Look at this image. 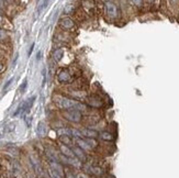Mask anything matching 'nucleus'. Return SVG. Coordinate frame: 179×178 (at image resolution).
Here are the masks:
<instances>
[{"label": "nucleus", "mask_w": 179, "mask_h": 178, "mask_svg": "<svg viewBox=\"0 0 179 178\" xmlns=\"http://www.w3.org/2000/svg\"><path fill=\"white\" fill-rule=\"evenodd\" d=\"M64 116L67 121L73 122V123H79L82 120V112L78 109H69L64 111Z\"/></svg>", "instance_id": "f257e3e1"}, {"label": "nucleus", "mask_w": 179, "mask_h": 178, "mask_svg": "<svg viewBox=\"0 0 179 178\" xmlns=\"http://www.w3.org/2000/svg\"><path fill=\"white\" fill-rule=\"evenodd\" d=\"M87 103L89 106L90 108H94V109H99L101 108L102 105H103V101L99 96L97 95H92L90 96L89 98H87Z\"/></svg>", "instance_id": "f03ea898"}, {"label": "nucleus", "mask_w": 179, "mask_h": 178, "mask_svg": "<svg viewBox=\"0 0 179 178\" xmlns=\"http://www.w3.org/2000/svg\"><path fill=\"white\" fill-rule=\"evenodd\" d=\"M105 13H107V14H108L109 17H111V18H114V17L118 14L117 6L113 4V2H111V1H108V2H105Z\"/></svg>", "instance_id": "7ed1b4c3"}, {"label": "nucleus", "mask_w": 179, "mask_h": 178, "mask_svg": "<svg viewBox=\"0 0 179 178\" xmlns=\"http://www.w3.org/2000/svg\"><path fill=\"white\" fill-rule=\"evenodd\" d=\"M57 79L61 84H66V82H69L71 80V75L67 69H62L57 75Z\"/></svg>", "instance_id": "20e7f679"}, {"label": "nucleus", "mask_w": 179, "mask_h": 178, "mask_svg": "<svg viewBox=\"0 0 179 178\" xmlns=\"http://www.w3.org/2000/svg\"><path fill=\"white\" fill-rule=\"evenodd\" d=\"M80 132L82 134V137H86V139H97L99 136L98 131L94 129H82Z\"/></svg>", "instance_id": "39448f33"}, {"label": "nucleus", "mask_w": 179, "mask_h": 178, "mask_svg": "<svg viewBox=\"0 0 179 178\" xmlns=\"http://www.w3.org/2000/svg\"><path fill=\"white\" fill-rule=\"evenodd\" d=\"M59 148H61V152H62V154L64 155V156H66V157H70V158H74V157H76L74 154V152H73V150L71 148H69V147L67 146V145H65V144H62L61 146H59Z\"/></svg>", "instance_id": "423d86ee"}, {"label": "nucleus", "mask_w": 179, "mask_h": 178, "mask_svg": "<svg viewBox=\"0 0 179 178\" xmlns=\"http://www.w3.org/2000/svg\"><path fill=\"white\" fill-rule=\"evenodd\" d=\"M71 150H73V152H74L75 156H76L79 161H85L86 154H85V152H84L82 148H80L79 146H76V147H74V148H71Z\"/></svg>", "instance_id": "0eeeda50"}, {"label": "nucleus", "mask_w": 179, "mask_h": 178, "mask_svg": "<svg viewBox=\"0 0 179 178\" xmlns=\"http://www.w3.org/2000/svg\"><path fill=\"white\" fill-rule=\"evenodd\" d=\"M76 143H77L78 146L80 147V148H82L84 151H85V150H87V151L92 150V148H91V146L87 143V141H86L85 139H76Z\"/></svg>", "instance_id": "6e6552de"}, {"label": "nucleus", "mask_w": 179, "mask_h": 178, "mask_svg": "<svg viewBox=\"0 0 179 178\" xmlns=\"http://www.w3.org/2000/svg\"><path fill=\"white\" fill-rule=\"evenodd\" d=\"M50 168H52L53 170H55L57 174H59L61 176L63 177V175H64V173H63V168L62 166L59 165L58 162H54V161H52V162H50Z\"/></svg>", "instance_id": "1a4fd4ad"}, {"label": "nucleus", "mask_w": 179, "mask_h": 178, "mask_svg": "<svg viewBox=\"0 0 179 178\" xmlns=\"http://www.w3.org/2000/svg\"><path fill=\"white\" fill-rule=\"evenodd\" d=\"M61 25L64 29H71V27H74V21L69 18H64L61 20Z\"/></svg>", "instance_id": "9d476101"}, {"label": "nucleus", "mask_w": 179, "mask_h": 178, "mask_svg": "<svg viewBox=\"0 0 179 178\" xmlns=\"http://www.w3.org/2000/svg\"><path fill=\"white\" fill-rule=\"evenodd\" d=\"M47 132V128H46V124L44 123V122H40L38 124V134L41 136H44L46 134Z\"/></svg>", "instance_id": "9b49d317"}, {"label": "nucleus", "mask_w": 179, "mask_h": 178, "mask_svg": "<svg viewBox=\"0 0 179 178\" xmlns=\"http://www.w3.org/2000/svg\"><path fill=\"white\" fill-rule=\"evenodd\" d=\"M99 135H100V137H101L102 140H105V141H112L113 140V135L110 133V132L103 131V132H101Z\"/></svg>", "instance_id": "f8f14e48"}, {"label": "nucleus", "mask_w": 179, "mask_h": 178, "mask_svg": "<svg viewBox=\"0 0 179 178\" xmlns=\"http://www.w3.org/2000/svg\"><path fill=\"white\" fill-rule=\"evenodd\" d=\"M90 171H91L94 175H96V176H100V175H102V173H103L102 168H101V167H99V166L90 167Z\"/></svg>", "instance_id": "ddd939ff"}, {"label": "nucleus", "mask_w": 179, "mask_h": 178, "mask_svg": "<svg viewBox=\"0 0 179 178\" xmlns=\"http://www.w3.org/2000/svg\"><path fill=\"white\" fill-rule=\"evenodd\" d=\"M63 54H64V52H63L62 48H59V50H56L54 52V58H55V61H61L63 57Z\"/></svg>", "instance_id": "4468645a"}, {"label": "nucleus", "mask_w": 179, "mask_h": 178, "mask_svg": "<svg viewBox=\"0 0 179 178\" xmlns=\"http://www.w3.org/2000/svg\"><path fill=\"white\" fill-rule=\"evenodd\" d=\"M61 141L63 142V144L65 145H69L71 143V140H70L69 135H61Z\"/></svg>", "instance_id": "2eb2a0df"}, {"label": "nucleus", "mask_w": 179, "mask_h": 178, "mask_svg": "<svg viewBox=\"0 0 179 178\" xmlns=\"http://www.w3.org/2000/svg\"><path fill=\"white\" fill-rule=\"evenodd\" d=\"M85 140L87 141V143H88L90 146H91V148H94V147H96L98 145L97 141H96L95 139H86V137H85Z\"/></svg>", "instance_id": "dca6fc26"}, {"label": "nucleus", "mask_w": 179, "mask_h": 178, "mask_svg": "<svg viewBox=\"0 0 179 178\" xmlns=\"http://www.w3.org/2000/svg\"><path fill=\"white\" fill-rule=\"evenodd\" d=\"M6 39H7V33L2 29H0V41H4Z\"/></svg>", "instance_id": "f3484780"}, {"label": "nucleus", "mask_w": 179, "mask_h": 178, "mask_svg": "<svg viewBox=\"0 0 179 178\" xmlns=\"http://www.w3.org/2000/svg\"><path fill=\"white\" fill-rule=\"evenodd\" d=\"M12 81H13V78H11V79H9V80L7 81V82H6V85H4V88H2V90H4H4H7V88H8L9 86L11 85V82H12Z\"/></svg>", "instance_id": "a211bd4d"}, {"label": "nucleus", "mask_w": 179, "mask_h": 178, "mask_svg": "<svg viewBox=\"0 0 179 178\" xmlns=\"http://www.w3.org/2000/svg\"><path fill=\"white\" fill-rule=\"evenodd\" d=\"M48 1H50V0H43V4H42V6H41V10L44 8H46L47 4H48Z\"/></svg>", "instance_id": "6ab92c4d"}, {"label": "nucleus", "mask_w": 179, "mask_h": 178, "mask_svg": "<svg viewBox=\"0 0 179 178\" xmlns=\"http://www.w3.org/2000/svg\"><path fill=\"white\" fill-rule=\"evenodd\" d=\"M131 2L135 6H141L142 4V0H131Z\"/></svg>", "instance_id": "aec40b11"}, {"label": "nucleus", "mask_w": 179, "mask_h": 178, "mask_svg": "<svg viewBox=\"0 0 179 178\" xmlns=\"http://www.w3.org/2000/svg\"><path fill=\"white\" fill-rule=\"evenodd\" d=\"M66 177L67 178H77L76 176H74V175L71 174L70 171H67V173H66Z\"/></svg>", "instance_id": "412c9836"}, {"label": "nucleus", "mask_w": 179, "mask_h": 178, "mask_svg": "<svg viewBox=\"0 0 179 178\" xmlns=\"http://www.w3.org/2000/svg\"><path fill=\"white\" fill-rule=\"evenodd\" d=\"M76 177H77V178H89L86 174H82V173H80V174H78Z\"/></svg>", "instance_id": "4be33fe9"}, {"label": "nucleus", "mask_w": 179, "mask_h": 178, "mask_svg": "<svg viewBox=\"0 0 179 178\" xmlns=\"http://www.w3.org/2000/svg\"><path fill=\"white\" fill-rule=\"evenodd\" d=\"M33 48H34V43H32L31 47H30V50H29V56H30V55H31L32 51H33Z\"/></svg>", "instance_id": "5701e85b"}, {"label": "nucleus", "mask_w": 179, "mask_h": 178, "mask_svg": "<svg viewBox=\"0 0 179 178\" xmlns=\"http://www.w3.org/2000/svg\"><path fill=\"white\" fill-rule=\"evenodd\" d=\"M40 58H41V52H38V55H36V59L40 61Z\"/></svg>", "instance_id": "b1692460"}, {"label": "nucleus", "mask_w": 179, "mask_h": 178, "mask_svg": "<svg viewBox=\"0 0 179 178\" xmlns=\"http://www.w3.org/2000/svg\"><path fill=\"white\" fill-rule=\"evenodd\" d=\"M1 23H4V18L0 16V24H1Z\"/></svg>", "instance_id": "393cba45"}, {"label": "nucleus", "mask_w": 179, "mask_h": 178, "mask_svg": "<svg viewBox=\"0 0 179 178\" xmlns=\"http://www.w3.org/2000/svg\"><path fill=\"white\" fill-rule=\"evenodd\" d=\"M2 68H4V65H2V64H1V63H0V72H1V70H2Z\"/></svg>", "instance_id": "a878e982"}, {"label": "nucleus", "mask_w": 179, "mask_h": 178, "mask_svg": "<svg viewBox=\"0 0 179 178\" xmlns=\"http://www.w3.org/2000/svg\"><path fill=\"white\" fill-rule=\"evenodd\" d=\"M149 1H153V0H149Z\"/></svg>", "instance_id": "bb28decb"}, {"label": "nucleus", "mask_w": 179, "mask_h": 178, "mask_svg": "<svg viewBox=\"0 0 179 178\" xmlns=\"http://www.w3.org/2000/svg\"><path fill=\"white\" fill-rule=\"evenodd\" d=\"M175 1H176V0H175Z\"/></svg>", "instance_id": "cd10ccee"}]
</instances>
